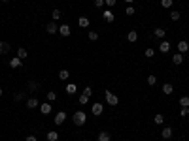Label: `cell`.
<instances>
[{"label":"cell","mask_w":189,"mask_h":141,"mask_svg":"<svg viewBox=\"0 0 189 141\" xmlns=\"http://www.w3.org/2000/svg\"><path fill=\"white\" fill-rule=\"evenodd\" d=\"M72 120H74L76 126H83V124H85V120H87V115L83 111H76L74 115H72Z\"/></svg>","instance_id":"cell-1"},{"label":"cell","mask_w":189,"mask_h":141,"mask_svg":"<svg viewBox=\"0 0 189 141\" xmlns=\"http://www.w3.org/2000/svg\"><path fill=\"white\" fill-rule=\"evenodd\" d=\"M106 102L110 103V106H117L119 103V98L114 94V92H110V90H106Z\"/></svg>","instance_id":"cell-2"},{"label":"cell","mask_w":189,"mask_h":141,"mask_svg":"<svg viewBox=\"0 0 189 141\" xmlns=\"http://www.w3.org/2000/svg\"><path fill=\"white\" fill-rule=\"evenodd\" d=\"M91 111H93V115H95V117H98V115H102L104 106H102L100 102H95V103H93V107H91Z\"/></svg>","instance_id":"cell-3"},{"label":"cell","mask_w":189,"mask_h":141,"mask_svg":"<svg viewBox=\"0 0 189 141\" xmlns=\"http://www.w3.org/2000/svg\"><path fill=\"white\" fill-rule=\"evenodd\" d=\"M64 119H66V113H64V111H59L57 113V115H55V124H57V126H61V124L64 122Z\"/></svg>","instance_id":"cell-4"},{"label":"cell","mask_w":189,"mask_h":141,"mask_svg":"<svg viewBox=\"0 0 189 141\" xmlns=\"http://www.w3.org/2000/svg\"><path fill=\"white\" fill-rule=\"evenodd\" d=\"M51 109H53V107H51V103H49V102H44L42 106H40V111H42V115H49Z\"/></svg>","instance_id":"cell-5"},{"label":"cell","mask_w":189,"mask_h":141,"mask_svg":"<svg viewBox=\"0 0 189 141\" xmlns=\"http://www.w3.org/2000/svg\"><path fill=\"white\" fill-rule=\"evenodd\" d=\"M21 66H23V60L19 58V56H13V58L10 60V68H13V70L15 68H21Z\"/></svg>","instance_id":"cell-6"},{"label":"cell","mask_w":189,"mask_h":141,"mask_svg":"<svg viewBox=\"0 0 189 141\" xmlns=\"http://www.w3.org/2000/svg\"><path fill=\"white\" fill-rule=\"evenodd\" d=\"M59 34L64 36V38H66V36H70V34H72L70 26H68V25H61V26H59Z\"/></svg>","instance_id":"cell-7"},{"label":"cell","mask_w":189,"mask_h":141,"mask_svg":"<svg viewBox=\"0 0 189 141\" xmlns=\"http://www.w3.org/2000/svg\"><path fill=\"white\" fill-rule=\"evenodd\" d=\"M102 17H104V21H108V23H114L115 21V15L112 13L110 10H108V11H102Z\"/></svg>","instance_id":"cell-8"},{"label":"cell","mask_w":189,"mask_h":141,"mask_svg":"<svg viewBox=\"0 0 189 141\" xmlns=\"http://www.w3.org/2000/svg\"><path fill=\"white\" fill-rule=\"evenodd\" d=\"M76 92H78V85H76V83H68L66 85V94H76Z\"/></svg>","instance_id":"cell-9"},{"label":"cell","mask_w":189,"mask_h":141,"mask_svg":"<svg viewBox=\"0 0 189 141\" xmlns=\"http://www.w3.org/2000/svg\"><path fill=\"white\" fill-rule=\"evenodd\" d=\"M178 51H180V53H187V51H189V43L187 42H178Z\"/></svg>","instance_id":"cell-10"},{"label":"cell","mask_w":189,"mask_h":141,"mask_svg":"<svg viewBox=\"0 0 189 141\" xmlns=\"http://www.w3.org/2000/svg\"><path fill=\"white\" fill-rule=\"evenodd\" d=\"M127 42H131V43L138 42V34H136V30H131V32L127 34Z\"/></svg>","instance_id":"cell-11"},{"label":"cell","mask_w":189,"mask_h":141,"mask_svg":"<svg viewBox=\"0 0 189 141\" xmlns=\"http://www.w3.org/2000/svg\"><path fill=\"white\" fill-rule=\"evenodd\" d=\"M46 32L47 34H55V32H59V26L55 25V23H49V25L46 26Z\"/></svg>","instance_id":"cell-12"},{"label":"cell","mask_w":189,"mask_h":141,"mask_svg":"<svg viewBox=\"0 0 189 141\" xmlns=\"http://www.w3.org/2000/svg\"><path fill=\"white\" fill-rule=\"evenodd\" d=\"M161 135H163L164 139H170L172 138V128H168V126L163 128V130H161Z\"/></svg>","instance_id":"cell-13"},{"label":"cell","mask_w":189,"mask_h":141,"mask_svg":"<svg viewBox=\"0 0 189 141\" xmlns=\"http://www.w3.org/2000/svg\"><path fill=\"white\" fill-rule=\"evenodd\" d=\"M38 100H36V98H29V100H27V107H29V109H34V107H38Z\"/></svg>","instance_id":"cell-14"},{"label":"cell","mask_w":189,"mask_h":141,"mask_svg":"<svg viewBox=\"0 0 189 141\" xmlns=\"http://www.w3.org/2000/svg\"><path fill=\"white\" fill-rule=\"evenodd\" d=\"M159 51H161V53H168V51H170V43H168V42H161Z\"/></svg>","instance_id":"cell-15"},{"label":"cell","mask_w":189,"mask_h":141,"mask_svg":"<svg viewBox=\"0 0 189 141\" xmlns=\"http://www.w3.org/2000/svg\"><path fill=\"white\" fill-rule=\"evenodd\" d=\"M164 34H167V32H164V28H155V30H153V36H155V38H159V40H163Z\"/></svg>","instance_id":"cell-16"},{"label":"cell","mask_w":189,"mask_h":141,"mask_svg":"<svg viewBox=\"0 0 189 141\" xmlns=\"http://www.w3.org/2000/svg\"><path fill=\"white\" fill-rule=\"evenodd\" d=\"M172 62H174V64H182V62H183V55H182V53L172 55Z\"/></svg>","instance_id":"cell-17"},{"label":"cell","mask_w":189,"mask_h":141,"mask_svg":"<svg viewBox=\"0 0 189 141\" xmlns=\"http://www.w3.org/2000/svg\"><path fill=\"white\" fill-rule=\"evenodd\" d=\"M8 51H10V43L8 42H0V55L8 53Z\"/></svg>","instance_id":"cell-18"},{"label":"cell","mask_w":189,"mask_h":141,"mask_svg":"<svg viewBox=\"0 0 189 141\" xmlns=\"http://www.w3.org/2000/svg\"><path fill=\"white\" fill-rule=\"evenodd\" d=\"M98 141H112V135L108 132H100L98 134Z\"/></svg>","instance_id":"cell-19"},{"label":"cell","mask_w":189,"mask_h":141,"mask_svg":"<svg viewBox=\"0 0 189 141\" xmlns=\"http://www.w3.org/2000/svg\"><path fill=\"white\" fill-rule=\"evenodd\" d=\"M163 92L164 94H172V92H174V87H172L170 83H164L163 85Z\"/></svg>","instance_id":"cell-20"},{"label":"cell","mask_w":189,"mask_h":141,"mask_svg":"<svg viewBox=\"0 0 189 141\" xmlns=\"http://www.w3.org/2000/svg\"><path fill=\"white\" fill-rule=\"evenodd\" d=\"M68 77H70V72H68V70H61V72H59V79H63V81H66Z\"/></svg>","instance_id":"cell-21"},{"label":"cell","mask_w":189,"mask_h":141,"mask_svg":"<svg viewBox=\"0 0 189 141\" xmlns=\"http://www.w3.org/2000/svg\"><path fill=\"white\" fill-rule=\"evenodd\" d=\"M47 141H59V134L57 132H47Z\"/></svg>","instance_id":"cell-22"},{"label":"cell","mask_w":189,"mask_h":141,"mask_svg":"<svg viewBox=\"0 0 189 141\" xmlns=\"http://www.w3.org/2000/svg\"><path fill=\"white\" fill-rule=\"evenodd\" d=\"M27 55H29V53H27V49H25V47H19V49H17V56H19V58H27Z\"/></svg>","instance_id":"cell-23"},{"label":"cell","mask_w":189,"mask_h":141,"mask_svg":"<svg viewBox=\"0 0 189 141\" xmlns=\"http://www.w3.org/2000/svg\"><path fill=\"white\" fill-rule=\"evenodd\" d=\"M78 23H79V26H82V28L89 26V19H87V17H79V19H78Z\"/></svg>","instance_id":"cell-24"},{"label":"cell","mask_w":189,"mask_h":141,"mask_svg":"<svg viewBox=\"0 0 189 141\" xmlns=\"http://www.w3.org/2000/svg\"><path fill=\"white\" fill-rule=\"evenodd\" d=\"M180 106L182 107H189V96H182V98H180Z\"/></svg>","instance_id":"cell-25"},{"label":"cell","mask_w":189,"mask_h":141,"mask_svg":"<svg viewBox=\"0 0 189 141\" xmlns=\"http://www.w3.org/2000/svg\"><path fill=\"white\" fill-rule=\"evenodd\" d=\"M55 100H57V92L49 90V92H47V102H55Z\"/></svg>","instance_id":"cell-26"},{"label":"cell","mask_w":189,"mask_h":141,"mask_svg":"<svg viewBox=\"0 0 189 141\" xmlns=\"http://www.w3.org/2000/svg\"><path fill=\"white\" fill-rule=\"evenodd\" d=\"M85 103H89V96L82 94V96H79V106H85Z\"/></svg>","instance_id":"cell-27"},{"label":"cell","mask_w":189,"mask_h":141,"mask_svg":"<svg viewBox=\"0 0 189 141\" xmlns=\"http://www.w3.org/2000/svg\"><path fill=\"white\" fill-rule=\"evenodd\" d=\"M172 4H174V0H161V6L163 8H172Z\"/></svg>","instance_id":"cell-28"},{"label":"cell","mask_w":189,"mask_h":141,"mask_svg":"<svg viewBox=\"0 0 189 141\" xmlns=\"http://www.w3.org/2000/svg\"><path fill=\"white\" fill-rule=\"evenodd\" d=\"M153 120H155V124H163V122H164V117H163V115H155Z\"/></svg>","instance_id":"cell-29"},{"label":"cell","mask_w":189,"mask_h":141,"mask_svg":"<svg viewBox=\"0 0 189 141\" xmlns=\"http://www.w3.org/2000/svg\"><path fill=\"white\" fill-rule=\"evenodd\" d=\"M51 15H53L55 21H59V19H61V10H53V11H51Z\"/></svg>","instance_id":"cell-30"},{"label":"cell","mask_w":189,"mask_h":141,"mask_svg":"<svg viewBox=\"0 0 189 141\" xmlns=\"http://www.w3.org/2000/svg\"><path fill=\"white\" fill-rule=\"evenodd\" d=\"M170 19L172 21H180V11H170Z\"/></svg>","instance_id":"cell-31"},{"label":"cell","mask_w":189,"mask_h":141,"mask_svg":"<svg viewBox=\"0 0 189 141\" xmlns=\"http://www.w3.org/2000/svg\"><path fill=\"white\" fill-rule=\"evenodd\" d=\"M136 13V10L132 6H129V8H125V15H134Z\"/></svg>","instance_id":"cell-32"},{"label":"cell","mask_w":189,"mask_h":141,"mask_svg":"<svg viewBox=\"0 0 189 141\" xmlns=\"http://www.w3.org/2000/svg\"><path fill=\"white\" fill-rule=\"evenodd\" d=\"M189 115V107H182L180 109V117H187Z\"/></svg>","instance_id":"cell-33"},{"label":"cell","mask_w":189,"mask_h":141,"mask_svg":"<svg viewBox=\"0 0 189 141\" xmlns=\"http://www.w3.org/2000/svg\"><path fill=\"white\" fill-rule=\"evenodd\" d=\"M89 40L91 42H96V40H98V34H96V32H89Z\"/></svg>","instance_id":"cell-34"},{"label":"cell","mask_w":189,"mask_h":141,"mask_svg":"<svg viewBox=\"0 0 189 141\" xmlns=\"http://www.w3.org/2000/svg\"><path fill=\"white\" fill-rule=\"evenodd\" d=\"M157 83V77H155V75H150V77H148V85H155Z\"/></svg>","instance_id":"cell-35"},{"label":"cell","mask_w":189,"mask_h":141,"mask_svg":"<svg viewBox=\"0 0 189 141\" xmlns=\"http://www.w3.org/2000/svg\"><path fill=\"white\" fill-rule=\"evenodd\" d=\"M83 94H85V96H91V94H93V88H91V87H85V88H83Z\"/></svg>","instance_id":"cell-36"},{"label":"cell","mask_w":189,"mask_h":141,"mask_svg":"<svg viewBox=\"0 0 189 141\" xmlns=\"http://www.w3.org/2000/svg\"><path fill=\"white\" fill-rule=\"evenodd\" d=\"M104 4H106V6H115V4H117V0H104Z\"/></svg>","instance_id":"cell-37"},{"label":"cell","mask_w":189,"mask_h":141,"mask_svg":"<svg viewBox=\"0 0 189 141\" xmlns=\"http://www.w3.org/2000/svg\"><path fill=\"white\" fill-rule=\"evenodd\" d=\"M104 6V0H95V8H102Z\"/></svg>","instance_id":"cell-38"},{"label":"cell","mask_w":189,"mask_h":141,"mask_svg":"<svg viewBox=\"0 0 189 141\" xmlns=\"http://www.w3.org/2000/svg\"><path fill=\"white\" fill-rule=\"evenodd\" d=\"M29 88H30V90H38L40 87H38V83H30V87H29Z\"/></svg>","instance_id":"cell-39"},{"label":"cell","mask_w":189,"mask_h":141,"mask_svg":"<svg viewBox=\"0 0 189 141\" xmlns=\"http://www.w3.org/2000/svg\"><path fill=\"white\" fill-rule=\"evenodd\" d=\"M153 55H155L153 49H146V56H153Z\"/></svg>","instance_id":"cell-40"},{"label":"cell","mask_w":189,"mask_h":141,"mask_svg":"<svg viewBox=\"0 0 189 141\" xmlns=\"http://www.w3.org/2000/svg\"><path fill=\"white\" fill-rule=\"evenodd\" d=\"M13 98H15V102H19V100H23V92H19V94H15Z\"/></svg>","instance_id":"cell-41"},{"label":"cell","mask_w":189,"mask_h":141,"mask_svg":"<svg viewBox=\"0 0 189 141\" xmlns=\"http://www.w3.org/2000/svg\"><path fill=\"white\" fill-rule=\"evenodd\" d=\"M25 141H38V138H36V135H29Z\"/></svg>","instance_id":"cell-42"},{"label":"cell","mask_w":189,"mask_h":141,"mask_svg":"<svg viewBox=\"0 0 189 141\" xmlns=\"http://www.w3.org/2000/svg\"><path fill=\"white\" fill-rule=\"evenodd\" d=\"M125 2H129V4H131V2H134V0H125Z\"/></svg>","instance_id":"cell-43"},{"label":"cell","mask_w":189,"mask_h":141,"mask_svg":"<svg viewBox=\"0 0 189 141\" xmlns=\"http://www.w3.org/2000/svg\"><path fill=\"white\" fill-rule=\"evenodd\" d=\"M0 96H2V87H0Z\"/></svg>","instance_id":"cell-44"},{"label":"cell","mask_w":189,"mask_h":141,"mask_svg":"<svg viewBox=\"0 0 189 141\" xmlns=\"http://www.w3.org/2000/svg\"><path fill=\"white\" fill-rule=\"evenodd\" d=\"M2 2H8V0H2Z\"/></svg>","instance_id":"cell-45"},{"label":"cell","mask_w":189,"mask_h":141,"mask_svg":"<svg viewBox=\"0 0 189 141\" xmlns=\"http://www.w3.org/2000/svg\"><path fill=\"white\" fill-rule=\"evenodd\" d=\"M83 141H87V139H83Z\"/></svg>","instance_id":"cell-46"}]
</instances>
